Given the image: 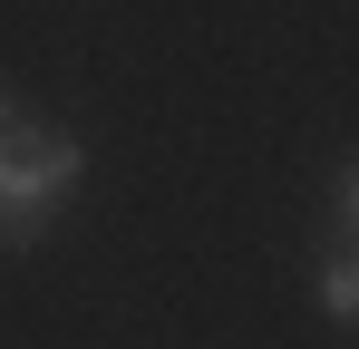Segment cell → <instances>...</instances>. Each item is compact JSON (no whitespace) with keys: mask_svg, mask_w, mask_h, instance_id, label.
Masks as SVG:
<instances>
[{"mask_svg":"<svg viewBox=\"0 0 359 349\" xmlns=\"http://www.w3.org/2000/svg\"><path fill=\"white\" fill-rule=\"evenodd\" d=\"M78 174H88V146L59 136V126H10L0 136V252H29L49 214H59L68 194H78Z\"/></svg>","mask_w":359,"mask_h":349,"instance_id":"1","label":"cell"},{"mask_svg":"<svg viewBox=\"0 0 359 349\" xmlns=\"http://www.w3.org/2000/svg\"><path fill=\"white\" fill-rule=\"evenodd\" d=\"M320 310H330V320H359V252L320 262Z\"/></svg>","mask_w":359,"mask_h":349,"instance_id":"2","label":"cell"},{"mask_svg":"<svg viewBox=\"0 0 359 349\" xmlns=\"http://www.w3.org/2000/svg\"><path fill=\"white\" fill-rule=\"evenodd\" d=\"M340 214L359 224V156H350V174H340Z\"/></svg>","mask_w":359,"mask_h":349,"instance_id":"3","label":"cell"},{"mask_svg":"<svg viewBox=\"0 0 359 349\" xmlns=\"http://www.w3.org/2000/svg\"><path fill=\"white\" fill-rule=\"evenodd\" d=\"M10 126H20V107H10V88H0V136H10Z\"/></svg>","mask_w":359,"mask_h":349,"instance_id":"4","label":"cell"}]
</instances>
